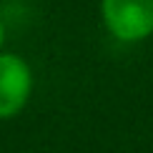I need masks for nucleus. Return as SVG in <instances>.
Listing matches in <instances>:
<instances>
[{
  "mask_svg": "<svg viewBox=\"0 0 153 153\" xmlns=\"http://www.w3.org/2000/svg\"><path fill=\"white\" fill-rule=\"evenodd\" d=\"M100 20L120 43H141L153 35V0H100Z\"/></svg>",
  "mask_w": 153,
  "mask_h": 153,
  "instance_id": "1",
  "label": "nucleus"
},
{
  "mask_svg": "<svg viewBox=\"0 0 153 153\" xmlns=\"http://www.w3.org/2000/svg\"><path fill=\"white\" fill-rule=\"evenodd\" d=\"M35 75L30 63L18 53L0 50V120L20 116L33 98Z\"/></svg>",
  "mask_w": 153,
  "mask_h": 153,
  "instance_id": "2",
  "label": "nucleus"
},
{
  "mask_svg": "<svg viewBox=\"0 0 153 153\" xmlns=\"http://www.w3.org/2000/svg\"><path fill=\"white\" fill-rule=\"evenodd\" d=\"M3 45H5V23L0 18V50H3Z\"/></svg>",
  "mask_w": 153,
  "mask_h": 153,
  "instance_id": "3",
  "label": "nucleus"
}]
</instances>
